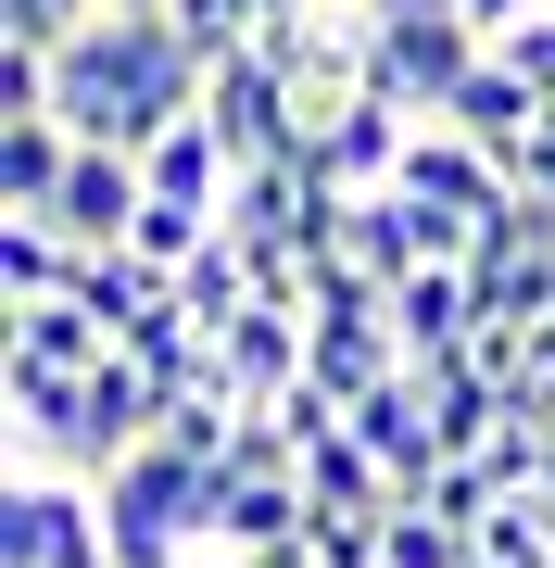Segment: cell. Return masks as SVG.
<instances>
[{
	"label": "cell",
	"mask_w": 555,
	"mask_h": 568,
	"mask_svg": "<svg viewBox=\"0 0 555 568\" xmlns=\"http://www.w3.org/2000/svg\"><path fill=\"white\" fill-rule=\"evenodd\" d=\"M304 493H316L329 518H391V506H404V493H391V467H379L367 443H353V417L304 443Z\"/></svg>",
	"instance_id": "obj_12"
},
{
	"label": "cell",
	"mask_w": 555,
	"mask_h": 568,
	"mask_svg": "<svg viewBox=\"0 0 555 568\" xmlns=\"http://www.w3.org/2000/svg\"><path fill=\"white\" fill-rule=\"evenodd\" d=\"M467 13H480V26H493V39H505V26H531V13H555V0H467Z\"/></svg>",
	"instance_id": "obj_21"
},
{
	"label": "cell",
	"mask_w": 555,
	"mask_h": 568,
	"mask_svg": "<svg viewBox=\"0 0 555 568\" xmlns=\"http://www.w3.org/2000/svg\"><path fill=\"white\" fill-rule=\"evenodd\" d=\"M442 126H467V140H480V152H493L505 178H517V152H531V126H543V89L517 77L505 51H480L467 77H454V102H442Z\"/></svg>",
	"instance_id": "obj_8"
},
{
	"label": "cell",
	"mask_w": 555,
	"mask_h": 568,
	"mask_svg": "<svg viewBox=\"0 0 555 568\" xmlns=\"http://www.w3.org/2000/svg\"><path fill=\"white\" fill-rule=\"evenodd\" d=\"M114 13H165V0H114Z\"/></svg>",
	"instance_id": "obj_23"
},
{
	"label": "cell",
	"mask_w": 555,
	"mask_h": 568,
	"mask_svg": "<svg viewBox=\"0 0 555 568\" xmlns=\"http://www.w3.org/2000/svg\"><path fill=\"white\" fill-rule=\"evenodd\" d=\"M63 164H76V126H63L51 102L39 114H0V203H13V215H51L63 203Z\"/></svg>",
	"instance_id": "obj_11"
},
{
	"label": "cell",
	"mask_w": 555,
	"mask_h": 568,
	"mask_svg": "<svg viewBox=\"0 0 555 568\" xmlns=\"http://www.w3.org/2000/svg\"><path fill=\"white\" fill-rule=\"evenodd\" d=\"M102 530H114V568H189L215 544V467H189L177 443H140L102 480Z\"/></svg>",
	"instance_id": "obj_2"
},
{
	"label": "cell",
	"mask_w": 555,
	"mask_h": 568,
	"mask_svg": "<svg viewBox=\"0 0 555 568\" xmlns=\"http://www.w3.org/2000/svg\"><path fill=\"white\" fill-rule=\"evenodd\" d=\"M13 354H25V366H63V379H89V366L114 354V328L51 291V304H13Z\"/></svg>",
	"instance_id": "obj_14"
},
{
	"label": "cell",
	"mask_w": 555,
	"mask_h": 568,
	"mask_svg": "<svg viewBox=\"0 0 555 568\" xmlns=\"http://www.w3.org/2000/svg\"><path fill=\"white\" fill-rule=\"evenodd\" d=\"M480 51H493L480 13H367V89H391L404 114H442Z\"/></svg>",
	"instance_id": "obj_4"
},
{
	"label": "cell",
	"mask_w": 555,
	"mask_h": 568,
	"mask_svg": "<svg viewBox=\"0 0 555 568\" xmlns=\"http://www.w3.org/2000/svg\"><path fill=\"white\" fill-rule=\"evenodd\" d=\"M391 328H404V366L417 354H454L480 328V291H467V265H417L404 291H391Z\"/></svg>",
	"instance_id": "obj_13"
},
{
	"label": "cell",
	"mask_w": 555,
	"mask_h": 568,
	"mask_svg": "<svg viewBox=\"0 0 555 568\" xmlns=\"http://www.w3.org/2000/svg\"><path fill=\"white\" fill-rule=\"evenodd\" d=\"M203 126L227 140V164H304V152H316L304 89H290L266 51H227L215 77H203Z\"/></svg>",
	"instance_id": "obj_5"
},
{
	"label": "cell",
	"mask_w": 555,
	"mask_h": 568,
	"mask_svg": "<svg viewBox=\"0 0 555 568\" xmlns=\"http://www.w3.org/2000/svg\"><path fill=\"white\" fill-rule=\"evenodd\" d=\"M304 556L316 568H379V518H329V506H316L304 518Z\"/></svg>",
	"instance_id": "obj_18"
},
{
	"label": "cell",
	"mask_w": 555,
	"mask_h": 568,
	"mask_svg": "<svg viewBox=\"0 0 555 568\" xmlns=\"http://www.w3.org/2000/svg\"><path fill=\"white\" fill-rule=\"evenodd\" d=\"M165 291H177V316H189V328H203V342H215V328H227V316L253 304V253H240V241H227V227H215V241L189 253V265H177Z\"/></svg>",
	"instance_id": "obj_15"
},
{
	"label": "cell",
	"mask_w": 555,
	"mask_h": 568,
	"mask_svg": "<svg viewBox=\"0 0 555 568\" xmlns=\"http://www.w3.org/2000/svg\"><path fill=\"white\" fill-rule=\"evenodd\" d=\"M0 568H114L102 480H63V467H13V480H0Z\"/></svg>",
	"instance_id": "obj_3"
},
{
	"label": "cell",
	"mask_w": 555,
	"mask_h": 568,
	"mask_svg": "<svg viewBox=\"0 0 555 568\" xmlns=\"http://www.w3.org/2000/svg\"><path fill=\"white\" fill-rule=\"evenodd\" d=\"M417 126H430V114H404L391 89H367V102H341L329 126H316L304 164H316V190H341V203H353V190H391V164H404Z\"/></svg>",
	"instance_id": "obj_6"
},
{
	"label": "cell",
	"mask_w": 555,
	"mask_h": 568,
	"mask_svg": "<svg viewBox=\"0 0 555 568\" xmlns=\"http://www.w3.org/2000/svg\"><path fill=\"white\" fill-rule=\"evenodd\" d=\"M304 518H316L304 467H290V480H240V467H215V556H290Z\"/></svg>",
	"instance_id": "obj_9"
},
{
	"label": "cell",
	"mask_w": 555,
	"mask_h": 568,
	"mask_svg": "<svg viewBox=\"0 0 555 568\" xmlns=\"http://www.w3.org/2000/svg\"><path fill=\"white\" fill-rule=\"evenodd\" d=\"M102 13H114V0H0V39H13V51H76Z\"/></svg>",
	"instance_id": "obj_17"
},
{
	"label": "cell",
	"mask_w": 555,
	"mask_h": 568,
	"mask_svg": "<svg viewBox=\"0 0 555 568\" xmlns=\"http://www.w3.org/2000/svg\"><path fill=\"white\" fill-rule=\"evenodd\" d=\"M417 506H442V518H454V530H467V544H480V518H493V506H505V493H493V480H480V467H467V455H454V467H442V480H430V493H417Z\"/></svg>",
	"instance_id": "obj_19"
},
{
	"label": "cell",
	"mask_w": 555,
	"mask_h": 568,
	"mask_svg": "<svg viewBox=\"0 0 555 568\" xmlns=\"http://www.w3.org/2000/svg\"><path fill=\"white\" fill-rule=\"evenodd\" d=\"M329 253H341V265H367L379 291H404L417 265H430V253H417V203H404V190H353L341 227H329Z\"/></svg>",
	"instance_id": "obj_10"
},
{
	"label": "cell",
	"mask_w": 555,
	"mask_h": 568,
	"mask_svg": "<svg viewBox=\"0 0 555 568\" xmlns=\"http://www.w3.org/2000/svg\"><path fill=\"white\" fill-rule=\"evenodd\" d=\"M203 77L215 63L189 51L177 13H102L76 51H51V114L76 140H114V152H152L165 126L203 114Z\"/></svg>",
	"instance_id": "obj_1"
},
{
	"label": "cell",
	"mask_w": 555,
	"mask_h": 568,
	"mask_svg": "<svg viewBox=\"0 0 555 568\" xmlns=\"http://www.w3.org/2000/svg\"><path fill=\"white\" fill-rule=\"evenodd\" d=\"M253 568H316V556H304V544H290V556H253Z\"/></svg>",
	"instance_id": "obj_22"
},
{
	"label": "cell",
	"mask_w": 555,
	"mask_h": 568,
	"mask_svg": "<svg viewBox=\"0 0 555 568\" xmlns=\"http://www.w3.org/2000/svg\"><path fill=\"white\" fill-rule=\"evenodd\" d=\"M341 417H353V443H367V455L391 467V493H404V506L442 480V467H454V455H442V429H430V392H417L404 366H391V379L367 392V405H341Z\"/></svg>",
	"instance_id": "obj_7"
},
{
	"label": "cell",
	"mask_w": 555,
	"mask_h": 568,
	"mask_svg": "<svg viewBox=\"0 0 555 568\" xmlns=\"http://www.w3.org/2000/svg\"><path fill=\"white\" fill-rule=\"evenodd\" d=\"M467 556H480V544H467L442 506H391V518H379V568H467Z\"/></svg>",
	"instance_id": "obj_16"
},
{
	"label": "cell",
	"mask_w": 555,
	"mask_h": 568,
	"mask_svg": "<svg viewBox=\"0 0 555 568\" xmlns=\"http://www.w3.org/2000/svg\"><path fill=\"white\" fill-rule=\"evenodd\" d=\"M505 63H517V77H531L543 89V102H555V13H531V26H505V39H493Z\"/></svg>",
	"instance_id": "obj_20"
}]
</instances>
